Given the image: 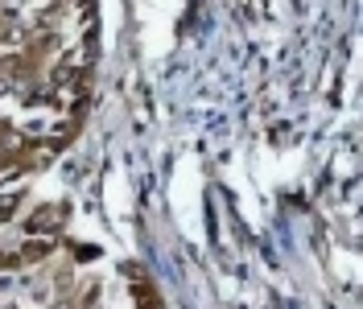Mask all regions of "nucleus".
I'll return each mask as SVG.
<instances>
[{"mask_svg":"<svg viewBox=\"0 0 363 309\" xmlns=\"http://www.w3.org/2000/svg\"><path fill=\"white\" fill-rule=\"evenodd\" d=\"M13 206H17V194H9V198H0V219H9V215H13Z\"/></svg>","mask_w":363,"mask_h":309,"instance_id":"2","label":"nucleus"},{"mask_svg":"<svg viewBox=\"0 0 363 309\" xmlns=\"http://www.w3.org/2000/svg\"><path fill=\"white\" fill-rule=\"evenodd\" d=\"M62 219H67V215H62V206H42V215H33V219H29V231H58Z\"/></svg>","mask_w":363,"mask_h":309,"instance_id":"1","label":"nucleus"}]
</instances>
